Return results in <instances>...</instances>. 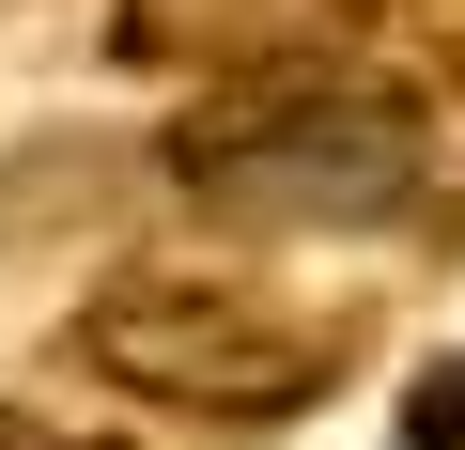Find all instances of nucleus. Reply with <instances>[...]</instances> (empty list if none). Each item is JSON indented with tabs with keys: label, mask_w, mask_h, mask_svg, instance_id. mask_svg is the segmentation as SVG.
Returning <instances> with one entry per match:
<instances>
[{
	"label": "nucleus",
	"mask_w": 465,
	"mask_h": 450,
	"mask_svg": "<svg viewBox=\"0 0 465 450\" xmlns=\"http://www.w3.org/2000/svg\"><path fill=\"white\" fill-rule=\"evenodd\" d=\"M403 450H465V357H419L403 373Z\"/></svg>",
	"instance_id": "39448f33"
},
{
	"label": "nucleus",
	"mask_w": 465,
	"mask_h": 450,
	"mask_svg": "<svg viewBox=\"0 0 465 450\" xmlns=\"http://www.w3.org/2000/svg\"><path fill=\"white\" fill-rule=\"evenodd\" d=\"M0 450H140V435H109V419H47V404H0Z\"/></svg>",
	"instance_id": "423d86ee"
},
{
	"label": "nucleus",
	"mask_w": 465,
	"mask_h": 450,
	"mask_svg": "<svg viewBox=\"0 0 465 450\" xmlns=\"http://www.w3.org/2000/svg\"><path fill=\"white\" fill-rule=\"evenodd\" d=\"M63 357L155 419H217V435H280L311 419L357 357H372V311L357 295H311V280H264V265H124L109 295H78Z\"/></svg>",
	"instance_id": "f257e3e1"
},
{
	"label": "nucleus",
	"mask_w": 465,
	"mask_h": 450,
	"mask_svg": "<svg viewBox=\"0 0 465 450\" xmlns=\"http://www.w3.org/2000/svg\"><path fill=\"white\" fill-rule=\"evenodd\" d=\"M403 0H109V63L140 78H295V63H357Z\"/></svg>",
	"instance_id": "7ed1b4c3"
},
{
	"label": "nucleus",
	"mask_w": 465,
	"mask_h": 450,
	"mask_svg": "<svg viewBox=\"0 0 465 450\" xmlns=\"http://www.w3.org/2000/svg\"><path fill=\"white\" fill-rule=\"evenodd\" d=\"M155 171L232 234H388L434 186V140L403 94H372V63H295V78L202 94Z\"/></svg>",
	"instance_id": "f03ea898"
},
{
	"label": "nucleus",
	"mask_w": 465,
	"mask_h": 450,
	"mask_svg": "<svg viewBox=\"0 0 465 450\" xmlns=\"http://www.w3.org/2000/svg\"><path fill=\"white\" fill-rule=\"evenodd\" d=\"M388 32H403V78H419L434 109H465V0H403Z\"/></svg>",
	"instance_id": "20e7f679"
}]
</instances>
